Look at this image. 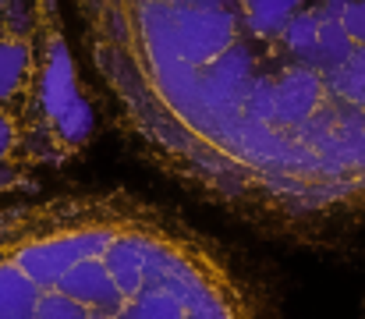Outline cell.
I'll return each mask as SVG.
<instances>
[{
  "mask_svg": "<svg viewBox=\"0 0 365 319\" xmlns=\"http://www.w3.org/2000/svg\"><path fill=\"white\" fill-rule=\"evenodd\" d=\"M110 121L156 171L252 227L365 213V4H78Z\"/></svg>",
  "mask_w": 365,
  "mask_h": 319,
  "instance_id": "cell-1",
  "label": "cell"
},
{
  "mask_svg": "<svg viewBox=\"0 0 365 319\" xmlns=\"http://www.w3.org/2000/svg\"><path fill=\"white\" fill-rule=\"evenodd\" d=\"M0 319H259L227 255L131 192L0 206Z\"/></svg>",
  "mask_w": 365,
  "mask_h": 319,
  "instance_id": "cell-2",
  "label": "cell"
}]
</instances>
